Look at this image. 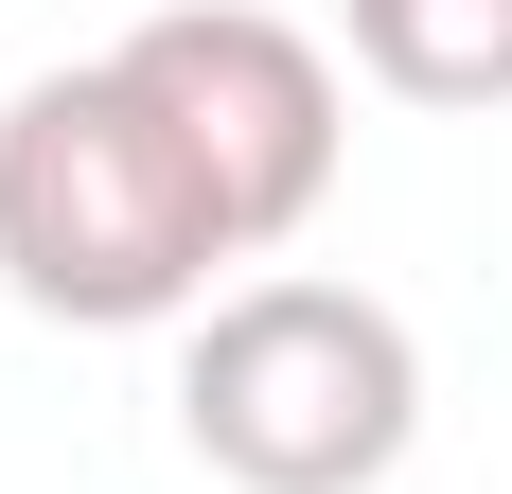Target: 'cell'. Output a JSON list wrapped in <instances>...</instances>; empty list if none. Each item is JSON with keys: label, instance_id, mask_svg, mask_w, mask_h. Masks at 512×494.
<instances>
[{"label": "cell", "instance_id": "1", "mask_svg": "<svg viewBox=\"0 0 512 494\" xmlns=\"http://www.w3.org/2000/svg\"><path fill=\"white\" fill-rule=\"evenodd\" d=\"M212 265H248L212 177L177 159L124 53L89 71H36L0 106V283L71 318V336H159V318H212Z\"/></svg>", "mask_w": 512, "mask_h": 494}, {"label": "cell", "instance_id": "2", "mask_svg": "<svg viewBox=\"0 0 512 494\" xmlns=\"http://www.w3.org/2000/svg\"><path fill=\"white\" fill-rule=\"evenodd\" d=\"M177 442L230 494H371L424 442V336L371 283H230L177 336Z\"/></svg>", "mask_w": 512, "mask_h": 494}, {"label": "cell", "instance_id": "3", "mask_svg": "<svg viewBox=\"0 0 512 494\" xmlns=\"http://www.w3.org/2000/svg\"><path fill=\"white\" fill-rule=\"evenodd\" d=\"M124 89L177 124V159L212 177L230 247H301L318 230L354 106H336V53L301 18H265V0H159L142 36H124Z\"/></svg>", "mask_w": 512, "mask_h": 494}, {"label": "cell", "instance_id": "4", "mask_svg": "<svg viewBox=\"0 0 512 494\" xmlns=\"http://www.w3.org/2000/svg\"><path fill=\"white\" fill-rule=\"evenodd\" d=\"M354 18V71L389 106H512V0H336Z\"/></svg>", "mask_w": 512, "mask_h": 494}]
</instances>
